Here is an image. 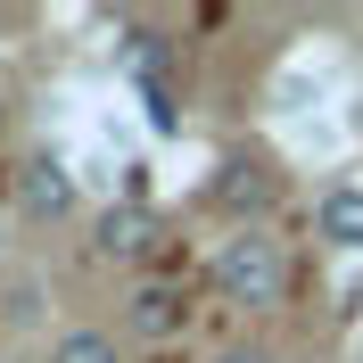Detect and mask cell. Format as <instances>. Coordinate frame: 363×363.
Masks as SVG:
<instances>
[{"label": "cell", "mask_w": 363, "mask_h": 363, "mask_svg": "<svg viewBox=\"0 0 363 363\" xmlns=\"http://www.w3.org/2000/svg\"><path fill=\"white\" fill-rule=\"evenodd\" d=\"M9 99H17V83H9V74H0V124H9Z\"/></svg>", "instance_id": "8"}, {"label": "cell", "mask_w": 363, "mask_h": 363, "mask_svg": "<svg viewBox=\"0 0 363 363\" xmlns=\"http://www.w3.org/2000/svg\"><path fill=\"white\" fill-rule=\"evenodd\" d=\"M17 206L33 215V223H58V215H74V174H67V157H25L17 165Z\"/></svg>", "instance_id": "4"}, {"label": "cell", "mask_w": 363, "mask_h": 363, "mask_svg": "<svg viewBox=\"0 0 363 363\" xmlns=\"http://www.w3.org/2000/svg\"><path fill=\"white\" fill-rule=\"evenodd\" d=\"M50 363H116V339L108 330H67V339L50 347Z\"/></svg>", "instance_id": "7"}, {"label": "cell", "mask_w": 363, "mask_h": 363, "mask_svg": "<svg viewBox=\"0 0 363 363\" xmlns=\"http://www.w3.org/2000/svg\"><path fill=\"white\" fill-rule=\"evenodd\" d=\"M223 363H272V355H223Z\"/></svg>", "instance_id": "9"}, {"label": "cell", "mask_w": 363, "mask_h": 363, "mask_svg": "<svg viewBox=\"0 0 363 363\" xmlns=\"http://www.w3.org/2000/svg\"><path fill=\"white\" fill-rule=\"evenodd\" d=\"M314 223H322V240H330V248H347V256H355V248H363V182H339V190H322Z\"/></svg>", "instance_id": "6"}, {"label": "cell", "mask_w": 363, "mask_h": 363, "mask_svg": "<svg viewBox=\"0 0 363 363\" xmlns=\"http://www.w3.org/2000/svg\"><path fill=\"white\" fill-rule=\"evenodd\" d=\"M206 199L223 206L240 231H264V206L281 199V174H272V157H256V149H231V157L215 165V182H206Z\"/></svg>", "instance_id": "2"}, {"label": "cell", "mask_w": 363, "mask_h": 363, "mask_svg": "<svg viewBox=\"0 0 363 363\" xmlns=\"http://www.w3.org/2000/svg\"><path fill=\"white\" fill-rule=\"evenodd\" d=\"M182 322H190V297L174 281H140L133 289V339H174Z\"/></svg>", "instance_id": "5"}, {"label": "cell", "mask_w": 363, "mask_h": 363, "mask_svg": "<svg viewBox=\"0 0 363 363\" xmlns=\"http://www.w3.org/2000/svg\"><path fill=\"white\" fill-rule=\"evenodd\" d=\"M91 248L108 256V264H140V256H157V248H165L157 206H140V199L108 206V215H99V231H91Z\"/></svg>", "instance_id": "3"}, {"label": "cell", "mask_w": 363, "mask_h": 363, "mask_svg": "<svg viewBox=\"0 0 363 363\" xmlns=\"http://www.w3.org/2000/svg\"><path fill=\"white\" fill-rule=\"evenodd\" d=\"M206 281L231 306H281L289 297V256H281L272 231H231L223 248H215V264H206Z\"/></svg>", "instance_id": "1"}]
</instances>
